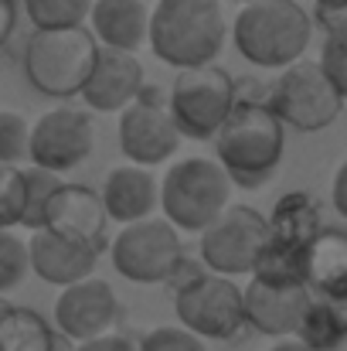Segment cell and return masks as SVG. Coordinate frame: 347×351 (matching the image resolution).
Instances as JSON below:
<instances>
[{"label":"cell","instance_id":"9a60e30c","mask_svg":"<svg viewBox=\"0 0 347 351\" xmlns=\"http://www.w3.org/2000/svg\"><path fill=\"white\" fill-rule=\"evenodd\" d=\"M313 293L307 287H266L248 280L242 290V311H245V328L286 341L296 335L303 311L310 307Z\"/></svg>","mask_w":347,"mask_h":351},{"label":"cell","instance_id":"ba28073f","mask_svg":"<svg viewBox=\"0 0 347 351\" xmlns=\"http://www.w3.org/2000/svg\"><path fill=\"white\" fill-rule=\"evenodd\" d=\"M110 256H113V266L123 280L153 287V283L170 280L177 263L184 259V242L170 222L146 219V222L123 226L119 235L110 242Z\"/></svg>","mask_w":347,"mask_h":351},{"label":"cell","instance_id":"5b68a950","mask_svg":"<svg viewBox=\"0 0 347 351\" xmlns=\"http://www.w3.org/2000/svg\"><path fill=\"white\" fill-rule=\"evenodd\" d=\"M99 45L89 27L65 31H34L24 45V75L27 82L51 99H72L82 93Z\"/></svg>","mask_w":347,"mask_h":351},{"label":"cell","instance_id":"3957f363","mask_svg":"<svg viewBox=\"0 0 347 351\" xmlns=\"http://www.w3.org/2000/svg\"><path fill=\"white\" fill-rule=\"evenodd\" d=\"M313 21L296 0H259L238 10L231 41L238 55L259 69H290L310 48Z\"/></svg>","mask_w":347,"mask_h":351},{"label":"cell","instance_id":"8d00e7d4","mask_svg":"<svg viewBox=\"0 0 347 351\" xmlns=\"http://www.w3.org/2000/svg\"><path fill=\"white\" fill-rule=\"evenodd\" d=\"M313 3H347V0H313Z\"/></svg>","mask_w":347,"mask_h":351},{"label":"cell","instance_id":"f1b7e54d","mask_svg":"<svg viewBox=\"0 0 347 351\" xmlns=\"http://www.w3.org/2000/svg\"><path fill=\"white\" fill-rule=\"evenodd\" d=\"M317 65L327 75V82L337 89V96L347 99V27L331 31L324 38V48H320V62Z\"/></svg>","mask_w":347,"mask_h":351},{"label":"cell","instance_id":"e0dca14e","mask_svg":"<svg viewBox=\"0 0 347 351\" xmlns=\"http://www.w3.org/2000/svg\"><path fill=\"white\" fill-rule=\"evenodd\" d=\"M27 263L31 273H38V280H44L48 287H72L92 276L96 263H99V249L79 245V242H65L58 235L44 232H31L27 239Z\"/></svg>","mask_w":347,"mask_h":351},{"label":"cell","instance_id":"7c38bea8","mask_svg":"<svg viewBox=\"0 0 347 351\" xmlns=\"http://www.w3.org/2000/svg\"><path fill=\"white\" fill-rule=\"evenodd\" d=\"M96 147V126L89 113L58 106L48 110L31 123V147H27V160L41 171L62 174L79 167Z\"/></svg>","mask_w":347,"mask_h":351},{"label":"cell","instance_id":"603a6c76","mask_svg":"<svg viewBox=\"0 0 347 351\" xmlns=\"http://www.w3.org/2000/svg\"><path fill=\"white\" fill-rule=\"evenodd\" d=\"M252 280L266 287H307V249H290L266 239L252 266Z\"/></svg>","mask_w":347,"mask_h":351},{"label":"cell","instance_id":"d6a6232c","mask_svg":"<svg viewBox=\"0 0 347 351\" xmlns=\"http://www.w3.org/2000/svg\"><path fill=\"white\" fill-rule=\"evenodd\" d=\"M331 202H334L337 215L347 222V160L337 167V174H334V184H331Z\"/></svg>","mask_w":347,"mask_h":351},{"label":"cell","instance_id":"52a82bcc","mask_svg":"<svg viewBox=\"0 0 347 351\" xmlns=\"http://www.w3.org/2000/svg\"><path fill=\"white\" fill-rule=\"evenodd\" d=\"M269 110L290 130L317 133L341 117L344 99L327 82L317 62H296L283 69L276 82H269Z\"/></svg>","mask_w":347,"mask_h":351},{"label":"cell","instance_id":"8fae6325","mask_svg":"<svg viewBox=\"0 0 347 351\" xmlns=\"http://www.w3.org/2000/svg\"><path fill=\"white\" fill-rule=\"evenodd\" d=\"M181 147V133L167 110L160 86H143L140 96L119 113V150L136 167H157Z\"/></svg>","mask_w":347,"mask_h":351},{"label":"cell","instance_id":"484cf974","mask_svg":"<svg viewBox=\"0 0 347 351\" xmlns=\"http://www.w3.org/2000/svg\"><path fill=\"white\" fill-rule=\"evenodd\" d=\"M21 178H24V219H21V226L27 232H38L41 229L44 205L58 191L62 174H51V171H41V167L27 164V167H21Z\"/></svg>","mask_w":347,"mask_h":351},{"label":"cell","instance_id":"83f0119b","mask_svg":"<svg viewBox=\"0 0 347 351\" xmlns=\"http://www.w3.org/2000/svg\"><path fill=\"white\" fill-rule=\"evenodd\" d=\"M27 273H31L27 242L14 235V229H0V293H10L14 287H21Z\"/></svg>","mask_w":347,"mask_h":351},{"label":"cell","instance_id":"74e56055","mask_svg":"<svg viewBox=\"0 0 347 351\" xmlns=\"http://www.w3.org/2000/svg\"><path fill=\"white\" fill-rule=\"evenodd\" d=\"M235 3H242V7H248V3H259V0H235Z\"/></svg>","mask_w":347,"mask_h":351},{"label":"cell","instance_id":"d590c367","mask_svg":"<svg viewBox=\"0 0 347 351\" xmlns=\"http://www.w3.org/2000/svg\"><path fill=\"white\" fill-rule=\"evenodd\" d=\"M269 351H307V348H303L300 341H293V338H286V341H276V345H272V348H269Z\"/></svg>","mask_w":347,"mask_h":351},{"label":"cell","instance_id":"6da1fadb","mask_svg":"<svg viewBox=\"0 0 347 351\" xmlns=\"http://www.w3.org/2000/svg\"><path fill=\"white\" fill-rule=\"evenodd\" d=\"M286 154V126L276 119L269 106L235 103L229 119L215 133L218 167L229 174L231 184L255 191L269 184Z\"/></svg>","mask_w":347,"mask_h":351},{"label":"cell","instance_id":"2e32d148","mask_svg":"<svg viewBox=\"0 0 347 351\" xmlns=\"http://www.w3.org/2000/svg\"><path fill=\"white\" fill-rule=\"evenodd\" d=\"M143 86H146V79H143V65L136 55L99 48L96 65H92L79 96L96 113H123L140 96Z\"/></svg>","mask_w":347,"mask_h":351},{"label":"cell","instance_id":"30bf717a","mask_svg":"<svg viewBox=\"0 0 347 351\" xmlns=\"http://www.w3.org/2000/svg\"><path fill=\"white\" fill-rule=\"evenodd\" d=\"M266 245V215L248 205H229L201 232V263L215 276H252Z\"/></svg>","mask_w":347,"mask_h":351},{"label":"cell","instance_id":"4316f807","mask_svg":"<svg viewBox=\"0 0 347 351\" xmlns=\"http://www.w3.org/2000/svg\"><path fill=\"white\" fill-rule=\"evenodd\" d=\"M27 147H31V123L14 110H0V164L21 167L27 160Z\"/></svg>","mask_w":347,"mask_h":351},{"label":"cell","instance_id":"d4e9b609","mask_svg":"<svg viewBox=\"0 0 347 351\" xmlns=\"http://www.w3.org/2000/svg\"><path fill=\"white\" fill-rule=\"evenodd\" d=\"M92 0H24V14L31 17L34 31H65L86 27Z\"/></svg>","mask_w":347,"mask_h":351},{"label":"cell","instance_id":"4dcf8cb0","mask_svg":"<svg viewBox=\"0 0 347 351\" xmlns=\"http://www.w3.org/2000/svg\"><path fill=\"white\" fill-rule=\"evenodd\" d=\"M136 351H208V345L181 324H160L136 341Z\"/></svg>","mask_w":347,"mask_h":351},{"label":"cell","instance_id":"ffe728a7","mask_svg":"<svg viewBox=\"0 0 347 351\" xmlns=\"http://www.w3.org/2000/svg\"><path fill=\"white\" fill-rule=\"evenodd\" d=\"M320 232H324V215L313 195L307 191H286L272 205V215L266 219V239L290 249H307Z\"/></svg>","mask_w":347,"mask_h":351},{"label":"cell","instance_id":"836d02e7","mask_svg":"<svg viewBox=\"0 0 347 351\" xmlns=\"http://www.w3.org/2000/svg\"><path fill=\"white\" fill-rule=\"evenodd\" d=\"M14 24H17V3L14 0H0V48L10 41Z\"/></svg>","mask_w":347,"mask_h":351},{"label":"cell","instance_id":"44dd1931","mask_svg":"<svg viewBox=\"0 0 347 351\" xmlns=\"http://www.w3.org/2000/svg\"><path fill=\"white\" fill-rule=\"evenodd\" d=\"M307 287L320 300H334L347 290V232L324 229L307 245Z\"/></svg>","mask_w":347,"mask_h":351},{"label":"cell","instance_id":"ac0fdd59","mask_svg":"<svg viewBox=\"0 0 347 351\" xmlns=\"http://www.w3.org/2000/svg\"><path fill=\"white\" fill-rule=\"evenodd\" d=\"M99 198H103L106 219H113L119 226H133V222L153 219V212L160 208V184L146 167L123 164L106 174Z\"/></svg>","mask_w":347,"mask_h":351},{"label":"cell","instance_id":"277c9868","mask_svg":"<svg viewBox=\"0 0 347 351\" xmlns=\"http://www.w3.org/2000/svg\"><path fill=\"white\" fill-rule=\"evenodd\" d=\"M231 205V181L211 157L177 160L160 181V212L177 232L201 235Z\"/></svg>","mask_w":347,"mask_h":351},{"label":"cell","instance_id":"e575fe53","mask_svg":"<svg viewBox=\"0 0 347 351\" xmlns=\"http://www.w3.org/2000/svg\"><path fill=\"white\" fill-rule=\"evenodd\" d=\"M331 307L337 311V317H341V324H344V335H347V290L341 293V297H334V300H331Z\"/></svg>","mask_w":347,"mask_h":351},{"label":"cell","instance_id":"7402d4cb","mask_svg":"<svg viewBox=\"0 0 347 351\" xmlns=\"http://www.w3.org/2000/svg\"><path fill=\"white\" fill-rule=\"evenodd\" d=\"M72 341H65L38 311L31 307H0V351H62Z\"/></svg>","mask_w":347,"mask_h":351},{"label":"cell","instance_id":"f546056e","mask_svg":"<svg viewBox=\"0 0 347 351\" xmlns=\"http://www.w3.org/2000/svg\"><path fill=\"white\" fill-rule=\"evenodd\" d=\"M24 219V178L21 167L0 164V229H14Z\"/></svg>","mask_w":347,"mask_h":351},{"label":"cell","instance_id":"8992f818","mask_svg":"<svg viewBox=\"0 0 347 351\" xmlns=\"http://www.w3.org/2000/svg\"><path fill=\"white\" fill-rule=\"evenodd\" d=\"M235 106V79L222 65H198L177 72L170 93H167V110L174 117V126L181 140H215L222 123L229 119Z\"/></svg>","mask_w":347,"mask_h":351},{"label":"cell","instance_id":"cb8c5ba5","mask_svg":"<svg viewBox=\"0 0 347 351\" xmlns=\"http://www.w3.org/2000/svg\"><path fill=\"white\" fill-rule=\"evenodd\" d=\"M307 351H341L347 341L344 324L337 317V311L331 307V300H320L313 297L310 307L303 311L300 317V328H296V338Z\"/></svg>","mask_w":347,"mask_h":351},{"label":"cell","instance_id":"1f68e13d","mask_svg":"<svg viewBox=\"0 0 347 351\" xmlns=\"http://www.w3.org/2000/svg\"><path fill=\"white\" fill-rule=\"evenodd\" d=\"M75 351H136V341L113 331V335H103V338H96V341L75 345Z\"/></svg>","mask_w":347,"mask_h":351},{"label":"cell","instance_id":"7a4b0ae2","mask_svg":"<svg viewBox=\"0 0 347 351\" xmlns=\"http://www.w3.org/2000/svg\"><path fill=\"white\" fill-rule=\"evenodd\" d=\"M146 41L153 55L177 72L215 65L225 48L222 0H157Z\"/></svg>","mask_w":347,"mask_h":351},{"label":"cell","instance_id":"d6986e66","mask_svg":"<svg viewBox=\"0 0 347 351\" xmlns=\"http://www.w3.org/2000/svg\"><path fill=\"white\" fill-rule=\"evenodd\" d=\"M150 31V10L143 0H92L89 10V34L99 48L136 55V48L146 41Z\"/></svg>","mask_w":347,"mask_h":351},{"label":"cell","instance_id":"9c48e42d","mask_svg":"<svg viewBox=\"0 0 347 351\" xmlns=\"http://www.w3.org/2000/svg\"><path fill=\"white\" fill-rule=\"evenodd\" d=\"M174 311L184 331L201 341H231L245 328L242 287L229 276L205 273L191 287L174 293Z\"/></svg>","mask_w":347,"mask_h":351},{"label":"cell","instance_id":"4fadbf2b","mask_svg":"<svg viewBox=\"0 0 347 351\" xmlns=\"http://www.w3.org/2000/svg\"><path fill=\"white\" fill-rule=\"evenodd\" d=\"M116 321H119V300L106 280L89 276L82 283L65 287L55 300V331L72 345L113 335Z\"/></svg>","mask_w":347,"mask_h":351},{"label":"cell","instance_id":"5bb4252c","mask_svg":"<svg viewBox=\"0 0 347 351\" xmlns=\"http://www.w3.org/2000/svg\"><path fill=\"white\" fill-rule=\"evenodd\" d=\"M106 208L99 191L86 188V184H68L62 181L58 191L48 198L44 215H41V229L65 242H79L89 249H106Z\"/></svg>","mask_w":347,"mask_h":351}]
</instances>
